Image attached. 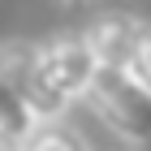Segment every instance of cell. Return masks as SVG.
Listing matches in <instances>:
<instances>
[{"instance_id":"cell-1","label":"cell","mask_w":151,"mask_h":151,"mask_svg":"<svg viewBox=\"0 0 151 151\" xmlns=\"http://www.w3.org/2000/svg\"><path fill=\"white\" fill-rule=\"evenodd\" d=\"M95 108V116L129 147H151V91L129 69H99L91 73V86L82 95Z\"/></svg>"},{"instance_id":"cell-2","label":"cell","mask_w":151,"mask_h":151,"mask_svg":"<svg viewBox=\"0 0 151 151\" xmlns=\"http://www.w3.org/2000/svg\"><path fill=\"white\" fill-rule=\"evenodd\" d=\"M0 82L17 91L35 121H65L69 104L60 99L39 73V43L35 39H0Z\"/></svg>"},{"instance_id":"cell-3","label":"cell","mask_w":151,"mask_h":151,"mask_svg":"<svg viewBox=\"0 0 151 151\" xmlns=\"http://www.w3.org/2000/svg\"><path fill=\"white\" fill-rule=\"evenodd\" d=\"M95 69H99V65H95L91 47L82 43L78 30H60V35H52V39L39 43V73H43V82L65 99V104H73V99L86 95Z\"/></svg>"},{"instance_id":"cell-4","label":"cell","mask_w":151,"mask_h":151,"mask_svg":"<svg viewBox=\"0 0 151 151\" xmlns=\"http://www.w3.org/2000/svg\"><path fill=\"white\" fill-rule=\"evenodd\" d=\"M78 35H82V43L91 47L95 65H104V69H129L134 52L151 35V22L138 17V13H125V9H108L86 30H78Z\"/></svg>"},{"instance_id":"cell-5","label":"cell","mask_w":151,"mask_h":151,"mask_svg":"<svg viewBox=\"0 0 151 151\" xmlns=\"http://www.w3.org/2000/svg\"><path fill=\"white\" fill-rule=\"evenodd\" d=\"M22 151H91V142L69 121H39L22 138Z\"/></svg>"},{"instance_id":"cell-6","label":"cell","mask_w":151,"mask_h":151,"mask_svg":"<svg viewBox=\"0 0 151 151\" xmlns=\"http://www.w3.org/2000/svg\"><path fill=\"white\" fill-rule=\"evenodd\" d=\"M35 125H39V121L30 116V108L17 99V91H9V86L0 82V134H9V138L22 142Z\"/></svg>"},{"instance_id":"cell-7","label":"cell","mask_w":151,"mask_h":151,"mask_svg":"<svg viewBox=\"0 0 151 151\" xmlns=\"http://www.w3.org/2000/svg\"><path fill=\"white\" fill-rule=\"evenodd\" d=\"M129 73H134V78H138L142 86L151 91V35L142 39V47L134 52V60H129Z\"/></svg>"},{"instance_id":"cell-8","label":"cell","mask_w":151,"mask_h":151,"mask_svg":"<svg viewBox=\"0 0 151 151\" xmlns=\"http://www.w3.org/2000/svg\"><path fill=\"white\" fill-rule=\"evenodd\" d=\"M0 151H22V142L9 138V134H0Z\"/></svg>"},{"instance_id":"cell-9","label":"cell","mask_w":151,"mask_h":151,"mask_svg":"<svg viewBox=\"0 0 151 151\" xmlns=\"http://www.w3.org/2000/svg\"><path fill=\"white\" fill-rule=\"evenodd\" d=\"M56 4H82V0H56Z\"/></svg>"}]
</instances>
